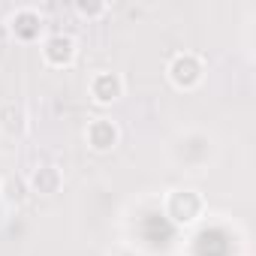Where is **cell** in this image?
Wrapping results in <instances>:
<instances>
[{
  "mask_svg": "<svg viewBox=\"0 0 256 256\" xmlns=\"http://www.w3.org/2000/svg\"><path fill=\"white\" fill-rule=\"evenodd\" d=\"M163 214L178 229H193L208 214V199L196 187H172L163 196Z\"/></svg>",
  "mask_w": 256,
  "mask_h": 256,
  "instance_id": "1",
  "label": "cell"
},
{
  "mask_svg": "<svg viewBox=\"0 0 256 256\" xmlns=\"http://www.w3.org/2000/svg\"><path fill=\"white\" fill-rule=\"evenodd\" d=\"M205 76H208L205 58H202L199 52H190V48L175 52V54L169 58V64H166V82H169L178 94H193V90H199L202 82H205Z\"/></svg>",
  "mask_w": 256,
  "mask_h": 256,
  "instance_id": "2",
  "label": "cell"
},
{
  "mask_svg": "<svg viewBox=\"0 0 256 256\" xmlns=\"http://www.w3.org/2000/svg\"><path fill=\"white\" fill-rule=\"evenodd\" d=\"M78 40L66 30H52L40 42V58L48 70H72L78 64Z\"/></svg>",
  "mask_w": 256,
  "mask_h": 256,
  "instance_id": "3",
  "label": "cell"
},
{
  "mask_svg": "<svg viewBox=\"0 0 256 256\" xmlns=\"http://www.w3.org/2000/svg\"><path fill=\"white\" fill-rule=\"evenodd\" d=\"M6 30L16 42L22 46H34V42H42L46 36V16L42 10L36 6H16L10 16H6Z\"/></svg>",
  "mask_w": 256,
  "mask_h": 256,
  "instance_id": "4",
  "label": "cell"
},
{
  "mask_svg": "<svg viewBox=\"0 0 256 256\" xmlns=\"http://www.w3.org/2000/svg\"><path fill=\"white\" fill-rule=\"evenodd\" d=\"M126 94V78L114 70H96L88 78V100L96 108H108L114 102H120Z\"/></svg>",
  "mask_w": 256,
  "mask_h": 256,
  "instance_id": "5",
  "label": "cell"
},
{
  "mask_svg": "<svg viewBox=\"0 0 256 256\" xmlns=\"http://www.w3.org/2000/svg\"><path fill=\"white\" fill-rule=\"evenodd\" d=\"M82 139H84L88 151H94V154H112L120 145V126H118V120H112L106 114H96V118L88 120Z\"/></svg>",
  "mask_w": 256,
  "mask_h": 256,
  "instance_id": "6",
  "label": "cell"
},
{
  "mask_svg": "<svg viewBox=\"0 0 256 256\" xmlns=\"http://www.w3.org/2000/svg\"><path fill=\"white\" fill-rule=\"evenodd\" d=\"M24 181H28L30 196L52 199V196H58V193L64 190V169L54 166V163H40V166H34V169L24 175Z\"/></svg>",
  "mask_w": 256,
  "mask_h": 256,
  "instance_id": "7",
  "label": "cell"
},
{
  "mask_svg": "<svg viewBox=\"0 0 256 256\" xmlns=\"http://www.w3.org/2000/svg\"><path fill=\"white\" fill-rule=\"evenodd\" d=\"M30 130V112L24 108V102L16 100H4L0 102V136L6 139H22Z\"/></svg>",
  "mask_w": 256,
  "mask_h": 256,
  "instance_id": "8",
  "label": "cell"
},
{
  "mask_svg": "<svg viewBox=\"0 0 256 256\" xmlns=\"http://www.w3.org/2000/svg\"><path fill=\"white\" fill-rule=\"evenodd\" d=\"M28 199H30V190H28L24 175H4L0 178V202L6 208L18 211V208L28 205Z\"/></svg>",
  "mask_w": 256,
  "mask_h": 256,
  "instance_id": "9",
  "label": "cell"
},
{
  "mask_svg": "<svg viewBox=\"0 0 256 256\" xmlns=\"http://www.w3.org/2000/svg\"><path fill=\"white\" fill-rule=\"evenodd\" d=\"M72 12L82 18V22H100L112 12V6L106 4V0H76L72 4Z\"/></svg>",
  "mask_w": 256,
  "mask_h": 256,
  "instance_id": "10",
  "label": "cell"
},
{
  "mask_svg": "<svg viewBox=\"0 0 256 256\" xmlns=\"http://www.w3.org/2000/svg\"><path fill=\"white\" fill-rule=\"evenodd\" d=\"M112 256H145V253H139V250H133V247H118Z\"/></svg>",
  "mask_w": 256,
  "mask_h": 256,
  "instance_id": "11",
  "label": "cell"
}]
</instances>
